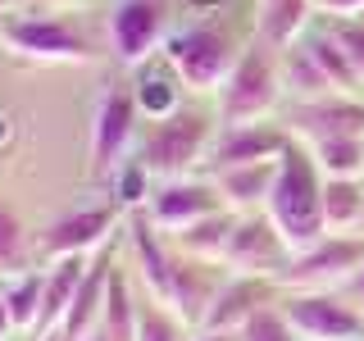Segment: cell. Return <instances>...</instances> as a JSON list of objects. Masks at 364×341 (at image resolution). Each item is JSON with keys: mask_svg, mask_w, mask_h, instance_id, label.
I'll use <instances>...</instances> for the list:
<instances>
[{"mask_svg": "<svg viewBox=\"0 0 364 341\" xmlns=\"http://www.w3.org/2000/svg\"><path fill=\"white\" fill-rule=\"evenodd\" d=\"M269 219L278 223V232L287 237L291 255L296 250H310L314 242L328 237L323 223V168L314 164L310 146H301L291 136L287 151L278 155V182H273L269 196Z\"/></svg>", "mask_w": 364, "mask_h": 341, "instance_id": "6da1fadb", "label": "cell"}, {"mask_svg": "<svg viewBox=\"0 0 364 341\" xmlns=\"http://www.w3.org/2000/svg\"><path fill=\"white\" fill-rule=\"evenodd\" d=\"M246 41L219 18H196V23H182V28L168 32L159 55L173 64V73L182 77V87L191 96H219V87L228 82L237 60H242Z\"/></svg>", "mask_w": 364, "mask_h": 341, "instance_id": "7a4b0ae2", "label": "cell"}, {"mask_svg": "<svg viewBox=\"0 0 364 341\" xmlns=\"http://www.w3.org/2000/svg\"><path fill=\"white\" fill-rule=\"evenodd\" d=\"M282 105H287V96H282V50H273L269 41H259L250 32L242 60L219 87V96H214V119H219V128L264 123Z\"/></svg>", "mask_w": 364, "mask_h": 341, "instance_id": "3957f363", "label": "cell"}, {"mask_svg": "<svg viewBox=\"0 0 364 341\" xmlns=\"http://www.w3.org/2000/svg\"><path fill=\"white\" fill-rule=\"evenodd\" d=\"M214 132H219V119L205 109H178L168 119H155L151 128L136 141V164L146 168L155 182L168 178H191L196 168H205V155L214 146Z\"/></svg>", "mask_w": 364, "mask_h": 341, "instance_id": "277c9868", "label": "cell"}, {"mask_svg": "<svg viewBox=\"0 0 364 341\" xmlns=\"http://www.w3.org/2000/svg\"><path fill=\"white\" fill-rule=\"evenodd\" d=\"M0 45L28 64H91L96 45L68 9H28L0 18Z\"/></svg>", "mask_w": 364, "mask_h": 341, "instance_id": "5b68a950", "label": "cell"}, {"mask_svg": "<svg viewBox=\"0 0 364 341\" xmlns=\"http://www.w3.org/2000/svg\"><path fill=\"white\" fill-rule=\"evenodd\" d=\"M364 269V232H328L310 250H296L278 273V291H341Z\"/></svg>", "mask_w": 364, "mask_h": 341, "instance_id": "8992f818", "label": "cell"}, {"mask_svg": "<svg viewBox=\"0 0 364 341\" xmlns=\"http://www.w3.org/2000/svg\"><path fill=\"white\" fill-rule=\"evenodd\" d=\"M136 119H141V109H136L132 87H109L96 100V109H91V141H87L91 178L109 182L136 155V141H141L136 136Z\"/></svg>", "mask_w": 364, "mask_h": 341, "instance_id": "52a82bcc", "label": "cell"}, {"mask_svg": "<svg viewBox=\"0 0 364 341\" xmlns=\"http://www.w3.org/2000/svg\"><path fill=\"white\" fill-rule=\"evenodd\" d=\"M168 9L173 0H114L109 18H105V45L114 55V64L123 68H141L146 60H155L168 41Z\"/></svg>", "mask_w": 364, "mask_h": 341, "instance_id": "ba28073f", "label": "cell"}, {"mask_svg": "<svg viewBox=\"0 0 364 341\" xmlns=\"http://www.w3.org/2000/svg\"><path fill=\"white\" fill-rule=\"evenodd\" d=\"M278 310L301 341H364V314L341 291H282Z\"/></svg>", "mask_w": 364, "mask_h": 341, "instance_id": "9c48e42d", "label": "cell"}, {"mask_svg": "<svg viewBox=\"0 0 364 341\" xmlns=\"http://www.w3.org/2000/svg\"><path fill=\"white\" fill-rule=\"evenodd\" d=\"M123 232V210L114 200L105 205H77V210L60 214V219L46 223L37 255L46 259H68V255H96L105 242Z\"/></svg>", "mask_w": 364, "mask_h": 341, "instance_id": "30bf717a", "label": "cell"}, {"mask_svg": "<svg viewBox=\"0 0 364 341\" xmlns=\"http://www.w3.org/2000/svg\"><path fill=\"white\" fill-rule=\"evenodd\" d=\"M291 259V246L287 237L278 232V223L269 219L264 210L255 214H237V227L228 237V250H223V269L228 273H250V278H273L287 269Z\"/></svg>", "mask_w": 364, "mask_h": 341, "instance_id": "8fae6325", "label": "cell"}, {"mask_svg": "<svg viewBox=\"0 0 364 341\" xmlns=\"http://www.w3.org/2000/svg\"><path fill=\"white\" fill-rule=\"evenodd\" d=\"M123 255L136 278V287L155 301H168V282H173V259L178 250L164 232L151 223L146 210H128L123 214Z\"/></svg>", "mask_w": 364, "mask_h": 341, "instance_id": "7c38bea8", "label": "cell"}, {"mask_svg": "<svg viewBox=\"0 0 364 341\" xmlns=\"http://www.w3.org/2000/svg\"><path fill=\"white\" fill-rule=\"evenodd\" d=\"M282 128L305 146L328 141V136H364V96L291 100L282 105Z\"/></svg>", "mask_w": 364, "mask_h": 341, "instance_id": "4fadbf2b", "label": "cell"}, {"mask_svg": "<svg viewBox=\"0 0 364 341\" xmlns=\"http://www.w3.org/2000/svg\"><path fill=\"white\" fill-rule=\"evenodd\" d=\"M223 210V196L210 178H168V182H155L151 200H146V214L151 223L159 227L164 237L182 232V227L210 219V214Z\"/></svg>", "mask_w": 364, "mask_h": 341, "instance_id": "5bb4252c", "label": "cell"}, {"mask_svg": "<svg viewBox=\"0 0 364 341\" xmlns=\"http://www.w3.org/2000/svg\"><path fill=\"white\" fill-rule=\"evenodd\" d=\"M291 132L282 123H237V128H219L214 132V146L205 155V173H219V168H242V164H264V159H278L287 151Z\"/></svg>", "mask_w": 364, "mask_h": 341, "instance_id": "9a60e30c", "label": "cell"}, {"mask_svg": "<svg viewBox=\"0 0 364 341\" xmlns=\"http://www.w3.org/2000/svg\"><path fill=\"white\" fill-rule=\"evenodd\" d=\"M278 296H282V291H278V282H273V278L228 273L223 287L214 291L210 310H205V323H200V328H210V332H242L246 318L255 314V310H264V305H273Z\"/></svg>", "mask_w": 364, "mask_h": 341, "instance_id": "2e32d148", "label": "cell"}, {"mask_svg": "<svg viewBox=\"0 0 364 341\" xmlns=\"http://www.w3.org/2000/svg\"><path fill=\"white\" fill-rule=\"evenodd\" d=\"M228 269L223 264H210V259H191V255H178L173 259V282H168V310H173L187 328H200L205 323V310H210L214 291L223 287Z\"/></svg>", "mask_w": 364, "mask_h": 341, "instance_id": "e0dca14e", "label": "cell"}, {"mask_svg": "<svg viewBox=\"0 0 364 341\" xmlns=\"http://www.w3.org/2000/svg\"><path fill=\"white\" fill-rule=\"evenodd\" d=\"M219 187L223 210L232 214H255L269 210L273 182H278V159H264V164H242V168H219V173H205Z\"/></svg>", "mask_w": 364, "mask_h": 341, "instance_id": "ac0fdd59", "label": "cell"}, {"mask_svg": "<svg viewBox=\"0 0 364 341\" xmlns=\"http://www.w3.org/2000/svg\"><path fill=\"white\" fill-rule=\"evenodd\" d=\"M87 259L91 255H68V259H50V264H46V301H41V323H37V332H32V341L64 328L68 305H73L77 287H82Z\"/></svg>", "mask_w": 364, "mask_h": 341, "instance_id": "d6986e66", "label": "cell"}, {"mask_svg": "<svg viewBox=\"0 0 364 341\" xmlns=\"http://www.w3.org/2000/svg\"><path fill=\"white\" fill-rule=\"evenodd\" d=\"M136 82H132V96H136V109L146 114V119H168V114L182 109V77L173 73V64L164 60V55H155V60H146L141 68H132Z\"/></svg>", "mask_w": 364, "mask_h": 341, "instance_id": "ffe728a7", "label": "cell"}, {"mask_svg": "<svg viewBox=\"0 0 364 341\" xmlns=\"http://www.w3.org/2000/svg\"><path fill=\"white\" fill-rule=\"evenodd\" d=\"M314 0H259L255 14V37L269 41L273 50H287L314 28Z\"/></svg>", "mask_w": 364, "mask_h": 341, "instance_id": "44dd1931", "label": "cell"}, {"mask_svg": "<svg viewBox=\"0 0 364 341\" xmlns=\"http://www.w3.org/2000/svg\"><path fill=\"white\" fill-rule=\"evenodd\" d=\"M136 310H141V291H136V278L132 269L114 264V278H109V291H105V310H100V332H109L114 341H136Z\"/></svg>", "mask_w": 364, "mask_h": 341, "instance_id": "7402d4cb", "label": "cell"}, {"mask_svg": "<svg viewBox=\"0 0 364 341\" xmlns=\"http://www.w3.org/2000/svg\"><path fill=\"white\" fill-rule=\"evenodd\" d=\"M301 45H305V55L318 64V73L333 82V91H341V96H364V82H360V73L350 68V60H346V50L337 45V37L328 32V23H314L310 32L301 37Z\"/></svg>", "mask_w": 364, "mask_h": 341, "instance_id": "603a6c76", "label": "cell"}, {"mask_svg": "<svg viewBox=\"0 0 364 341\" xmlns=\"http://www.w3.org/2000/svg\"><path fill=\"white\" fill-rule=\"evenodd\" d=\"M9 318H14V337H32L41 323V301H46V269H23L0 278Z\"/></svg>", "mask_w": 364, "mask_h": 341, "instance_id": "cb8c5ba5", "label": "cell"}, {"mask_svg": "<svg viewBox=\"0 0 364 341\" xmlns=\"http://www.w3.org/2000/svg\"><path fill=\"white\" fill-rule=\"evenodd\" d=\"M232 227H237V214H232V210H219V214H210V219H200V223L182 227V232H173L168 242H173L178 255L223 264V250H228V237H232Z\"/></svg>", "mask_w": 364, "mask_h": 341, "instance_id": "d4e9b609", "label": "cell"}, {"mask_svg": "<svg viewBox=\"0 0 364 341\" xmlns=\"http://www.w3.org/2000/svg\"><path fill=\"white\" fill-rule=\"evenodd\" d=\"M328 232H364V178H323Z\"/></svg>", "mask_w": 364, "mask_h": 341, "instance_id": "484cf974", "label": "cell"}, {"mask_svg": "<svg viewBox=\"0 0 364 341\" xmlns=\"http://www.w3.org/2000/svg\"><path fill=\"white\" fill-rule=\"evenodd\" d=\"M282 96L291 100H318V96H341V91H333V82H328L323 73H318V64L305 55V45L296 41L282 50Z\"/></svg>", "mask_w": 364, "mask_h": 341, "instance_id": "4316f807", "label": "cell"}, {"mask_svg": "<svg viewBox=\"0 0 364 341\" xmlns=\"http://www.w3.org/2000/svg\"><path fill=\"white\" fill-rule=\"evenodd\" d=\"M310 155L323 168V178H364V136H328L310 146Z\"/></svg>", "mask_w": 364, "mask_h": 341, "instance_id": "83f0119b", "label": "cell"}, {"mask_svg": "<svg viewBox=\"0 0 364 341\" xmlns=\"http://www.w3.org/2000/svg\"><path fill=\"white\" fill-rule=\"evenodd\" d=\"M32 255H37V250L28 242V227H23L18 210L9 200H0V278L32 269Z\"/></svg>", "mask_w": 364, "mask_h": 341, "instance_id": "f1b7e54d", "label": "cell"}, {"mask_svg": "<svg viewBox=\"0 0 364 341\" xmlns=\"http://www.w3.org/2000/svg\"><path fill=\"white\" fill-rule=\"evenodd\" d=\"M136 291H141V287H136ZM187 337H191V328L182 323L164 301H155V296L141 291V310H136V341H187Z\"/></svg>", "mask_w": 364, "mask_h": 341, "instance_id": "f546056e", "label": "cell"}, {"mask_svg": "<svg viewBox=\"0 0 364 341\" xmlns=\"http://www.w3.org/2000/svg\"><path fill=\"white\" fill-rule=\"evenodd\" d=\"M237 341H301L291 332V323H287V314L278 310V301L264 305V310H255L246 318V328L237 332Z\"/></svg>", "mask_w": 364, "mask_h": 341, "instance_id": "4dcf8cb0", "label": "cell"}, {"mask_svg": "<svg viewBox=\"0 0 364 341\" xmlns=\"http://www.w3.org/2000/svg\"><path fill=\"white\" fill-rule=\"evenodd\" d=\"M323 23L337 37V45L346 50V60L360 73V82H364V18H323Z\"/></svg>", "mask_w": 364, "mask_h": 341, "instance_id": "1f68e13d", "label": "cell"}, {"mask_svg": "<svg viewBox=\"0 0 364 341\" xmlns=\"http://www.w3.org/2000/svg\"><path fill=\"white\" fill-rule=\"evenodd\" d=\"M314 9L328 18H355L364 14V0H314Z\"/></svg>", "mask_w": 364, "mask_h": 341, "instance_id": "d6a6232c", "label": "cell"}, {"mask_svg": "<svg viewBox=\"0 0 364 341\" xmlns=\"http://www.w3.org/2000/svg\"><path fill=\"white\" fill-rule=\"evenodd\" d=\"M341 296H346V301H350V305H355V310L364 314V269H360L355 278L346 282V287H341Z\"/></svg>", "mask_w": 364, "mask_h": 341, "instance_id": "836d02e7", "label": "cell"}, {"mask_svg": "<svg viewBox=\"0 0 364 341\" xmlns=\"http://www.w3.org/2000/svg\"><path fill=\"white\" fill-rule=\"evenodd\" d=\"M187 341H237V332H210V328H191Z\"/></svg>", "mask_w": 364, "mask_h": 341, "instance_id": "e575fe53", "label": "cell"}, {"mask_svg": "<svg viewBox=\"0 0 364 341\" xmlns=\"http://www.w3.org/2000/svg\"><path fill=\"white\" fill-rule=\"evenodd\" d=\"M14 337V318H9V305H5V291H0V341Z\"/></svg>", "mask_w": 364, "mask_h": 341, "instance_id": "d590c367", "label": "cell"}, {"mask_svg": "<svg viewBox=\"0 0 364 341\" xmlns=\"http://www.w3.org/2000/svg\"><path fill=\"white\" fill-rule=\"evenodd\" d=\"M9 136H14V123H9V114L0 109V151H5V146H9Z\"/></svg>", "mask_w": 364, "mask_h": 341, "instance_id": "8d00e7d4", "label": "cell"}, {"mask_svg": "<svg viewBox=\"0 0 364 341\" xmlns=\"http://www.w3.org/2000/svg\"><path fill=\"white\" fill-rule=\"evenodd\" d=\"M82 341H114V337H109V332H100V328H91V332H87Z\"/></svg>", "mask_w": 364, "mask_h": 341, "instance_id": "74e56055", "label": "cell"}, {"mask_svg": "<svg viewBox=\"0 0 364 341\" xmlns=\"http://www.w3.org/2000/svg\"><path fill=\"white\" fill-rule=\"evenodd\" d=\"M37 341H68L64 332H46V337H37Z\"/></svg>", "mask_w": 364, "mask_h": 341, "instance_id": "f35d334b", "label": "cell"}, {"mask_svg": "<svg viewBox=\"0 0 364 341\" xmlns=\"http://www.w3.org/2000/svg\"><path fill=\"white\" fill-rule=\"evenodd\" d=\"M46 5H60L64 9V5H77V0H46Z\"/></svg>", "mask_w": 364, "mask_h": 341, "instance_id": "ab89813d", "label": "cell"}, {"mask_svg": "<svg viewBox=\"0 0 364 341\" xmlns=\"http://www.w3.org/2000/svg\"><path fill=\"white\" fill-rule=\"evenodd\" d=\"M9 14V0H0V18H5Z\"/></svg>", "mask_w": 364, "mask_h": 341, "instance_id": "60d3db41", "label": "cell"}, {"mask_svg": "<svg viewBox=\"0 0 364 341\" xmlns=\"http://www.w3.org/2000/svg\"><path fill=\"white\" fill-rule=\"evenodd\" d=\"M200 5H214V0H200Z\"/></svg>", "mask_w": 364, "mask_h": 341, "instance_id": "b9f144b4", "label": "cell"}]
</instances>
